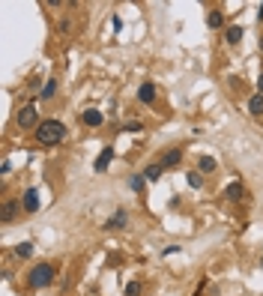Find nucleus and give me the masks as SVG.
<instances>
[{"mask_svg":"<svg viewBox=\"0 0 263 296\" xmlns=\"http://www.w3.org/2000/svg\"><path fill=\"white\" fill-rule=\"evenodd\" d=\"M69 135V129H66V123L57 120V117H48V120L39 123V129L33 132L36 144H42V147H57V144H63Z\"/></svg>","mask_w":263,"mask_h":296,"instance_id":"f257e3e1","label":"nucleus"},{"mask_svg":"<svg viewBox=\"0 0 263 296\" xmlns=\"http://www.w3.org/2000/svg\"><path fill=\"white\" fill-rule=\"evenodd\" d=\"M54 275H57V269H54V263H36L33 269L27 272V287L30 290H45V287H51L54 284Z\"/></svg>","mask_w":263,"mask_h":296,"instance_id":"f03ea898","label":"nucleus"},{"mask_svg":"<svg viewBox=\"0 0 263 296\" xmlns=\"http://www.w3.org/2000/svg\"><path fill=\"white\" fill-rule=\"evenodd\" d=\"M15 123H18V129L21 132H30V129H39V108H36V102H27V105H21L18 108V114H15Z\"/></svg>","mask_w":263,"mask_h":296,"instance_id":"7ed1b4c3","label":"nucleus"},{"mask_svg":"<svg viewBox=\"0 0 263 296\" xmlns=\"http://www.w3.org/2000/svg\"><path fill=\"white\" fill-rule=\"evenodd\" d=\"M21 209H24L21 207V198H6V201L0 204V222H3V225H12Z\"/></svg>","mask_w":263,"mask_h":296,"instance_id":"20e7f679","label":"nucleus"},{"mask_svg":"<svg viewBox=\"0 0 263 296\" xmlns=\"http://www.w3.org/2000/svg\"><path fill=\"white\" fill-rule=\"evenodd\" d=\"M21 207H24V212H39V207H42V201H39V189H24V194H21Z\"/></svg>","mask_w":263,"mask_h":296,"instance_id":"39448f33","label":"nucleus"},{"mask_svg":"<svg viewBox=\"0 0 263 296\" xmlns=\"http://www.w3.org/2000/svg\"><path fill=\"white\" fill-rule=\"evenodd\" d=\"M129 227V209H117V212H111V219L105 222V230H126Z\"/></svg>","mask_w":263,"mask_h":296,"instance_id":"423d86ee","label":"nucleus"},{"mask_svg":"<svg viewBox=\"0 0 263 296\" xmlns=\"http://www.w3.org/2000/svg\"><path fill=\"white\" fill-rule=\"evenodd\" d=\"M158 165H161L165 171H174V168H179V165H183V150H179V147H174V150L161 153V159H158Z\"/></svg>","mask_w":263,"mask_h":296,"instance_id":"0eeeda50","label":"nucleus"},{"mask_svg":"<svg viewBox=\"0 0 263 296\" xmlns=\"http://www.w3.org/2000/svg\"><path fill=\"white\" fill-rule=\"evenodd\" d=\"M197 171H200L204 176H212L215 171H218V159L210 156V153H200V156H197Z\"/></svg>","mask_w":263,"mask_h":296,"instance_id":"6e6552de","label":"nucleus"},{"mask_svg":"<svg viewBox=\"0 0 263 296\" xmlns=\"http://www.w3.org/2000/svg\"><path fill=\"white\" fill-rule=\"evenodd\" d=\"M81 123L90 126V129H96V126H102V123H105V114H102L99 108H84V111H81Z\"/></svg>","mask_w":263,"mask_h":296,"instance_id":"1a4fd4ad","label":"nucleus"},{"mask_svg":"<svg viewBox=\"0 0 263 296\" xmlns=\"http://www.w3.org/2000/svg\"><path fill=\"white\" fill-rule=\"evenodd\" d=\"M111 162H114V147H102V153H99V159L93 162V171H96V174H105Z\"/></svg>","mask_w":263,"mask_h":296,"instance_id":"9d476101","label":"nucleus"},{"mask_svg":"<svg viewBox=\"0 0 263 296\" xmlns=\"http://www.w3.org/2000/svg\"><path fill=\"white\" fill-rule=\"evenodd\" d=\"M138 102L140 105H156V84H153V81H144L138 87Z\"/></svg>","mask_w":263,"mask_h":296,"instance_id":"9b49d317","label":"nucleus"},{"mask_svg":"<svg viewBox=\"0 0 263 296\" xmlns=\"http://www.w3.org/2000/svg\"><path fill=\"white\" fill-rule=\"evenodd\" d=\"M242 36H246V27H242V24H230V27H225V42H228V45H239Z\"/></svg>","mask_w":263,"mask_h":296,"instance_id":"f8f14e48","label":"nucleus"},{"mask_svg":"<svg viewBox=\"0 0 263 296\" xmlns=\"http://www.w3.org/2000/svg\"><path fill=\"white\" fill-rule=\"evenodd\" d=\"M242 194H246V189H242V180H230L228 189H225V198H228L230 204H236V201H242Z\"/></svg>","mask_w":263,"mask_h":296,"instance_id":"ddd939ff","label":"nucleus"},{"mask_svg":"<svg viewBox=\"0 0 263 296\" xmlns=\"http://www.w3.org/2000/svg\"><path fill=\"white\" fill-rule=\"evenodd\" d=\"M54 96H57V81H54V78H48V81L39 87V102H51Z\"/></svg>","mask_w":263,"mask_h":296,"instance_id":"4468645a","label":"nucleus"},{"mask_svg":"<svg viewBox=\"0 0 263 296\" xmlns=\"http://www.w3.org/2000/svg\"><path fill=\"white\" fill-rule=\"evenodd\" d=\"M33 251H36V245L27 240V243H18L15 248H12V254H15L18 261H27V258H33Z\"/></svg>","mask_w":263,"mask_h":296,"instance_id":"2eb2a0df","label":"nucleus"},{"mask_svg":"<svg viewBox=\"0 0 263 296\" xmlns=\"http://www.w3.org/2000/svg\"><path fill=\"white\" fill-rule=\"evenodd\" d=\"M207 27H210V30H225V12H221V9H212L210 15H207Z\"/></svg>","mask_w":263,"mask_h":296,"instance_id":"dca6fc26","label":"nucleus"},{"mask_svg":"<svg viewBox=\"0 0 263 296\" xmlns=\"http://www.w3.org/2000/svg\"><path fill=\"white\" fill-rule=\"evenodd\" d=\"M161 174H165V168H161L158 162H150V165L144 168V176H147V183H156V180H161Z\"/></svg>","mask_w":263,"mask_h":296,"instance_id":"f3484780","label":"nucleus"},{"mask_svg":"<svg viewBox=\"0 0 263 296\" xmlns=\"http://www.w3.org/2000/svg\"><path fill=\"white\" fill-rule=\"evenodd\" d=\"M248 114H251V117H263V96L260 93H254V96L248 99Z\"/></svg>","mask_w":263,"mask_h":296,"instance_id":"a211bd4d","label":"nucleus"},{"mask_svg":"<svg viewBox=\"0 0 263 296\" xmlns=\"http://www.w3.org/2000/svg\"><path fill=\"white\" fill-rule=\"evenodd\" d=\"M129 189L135 194H144V189H147V176L144 174H132L129 176Z\"/></svg>","mask_w":263,"mask_h":296,"instance_id":"6ab92c4d","label":"nucleus"},{"mask_svg":"<svg viewBox=\"0 0 263 296\" xmlns=\"http://www.w3.org/2000/svg\"><path fill=\"white\" fill-rule=\"evenodd\" d=\"M186 183H189L192 189H204V174H200L197 168H192V171L186 174Z\"/></svg>","mask_w":263,"mask_h":296,"instance_id":"aec40b11","label":"nucleus"},{"mask_svg":"<svg viewBox=\"0 0 263 296\" xmlns=\"http://www.w3.org/2000/svg\"><path fill=\"white\" fill-rule=\"evenodd\" d=\"M123 132H126V135H144V132H147V126H144L140 120H129L123 126Z\"/></svg>","mask_w":263,"mask_h":296,"instance_id":"412c9836","label":"nucleus"},{"mask_svg":"<svg viewBox=\"0 0 263 296\" xmlns=\"http://www.w3.org/2000/svg\"><path fill=\"white\" fill-rule=\"evenodd\" d=\"M140 290H144L140 281H129V284H126V296H140Z\"/></svg>","mask_w":263,"mask_h":296,"instance_id":"4be33fe9","label":"nucleus"},{"mask_svg":"<svg viewBox=\"0 0 263 296\" xmlns=\"http://www.w3.org/2000/svg\"><path fill=\"white\" fill-rule=\"evenodd\" d=\"M179 251H183V248H179V245H165V248H161V258H171V254H179Z\"/></svg>","mask_w":263,"mask_h":296,"instance_id":"5701e85b","label":"nucleus"},{"mask_svg":"<svg viewBox=\"0 0 263 296\" xmlns=\"http://www.w3.org/2000/svg\"><path fill=\"white\" fill-rule=\"evenodd\" d=\"M9 171H12V162H9V159H3V162H0V174L6 176Z\"/></svg>","mask_w":263,"mask_h":296,"instance_id":"b1692460","label":"nucleus"},{"mask_svg":"<svg viewBox=\"0 0 263 296\" xmlns=\"http://www.w3.org/2000/svg\"><path fill=\"white\" fill-rule=\"evenodd\" d=\"M111 27H114V30L120 33V30H123V18H120V15H114V18H111Z\"/></svg>","mask_w":263,"mask_h":296,"instance_id":"393cba45","label":"nucleus"},{"mask_svg":"<svg viewBox=\"0 0 263 296\" xmlns=\"http://www.w3.org/2000/svg\"><path fill=\"white\" fill-rule=\"evenodd\" d=\"M72 30V21L69 18H63V21H60V33H69Z\"/></svg>","mask_w":263,"mask_h":296,"instance_id":"a878e982","label":"nucleus"},{"mask_svg":"<svg viewBox=\"0 0 263 296\" xmlns=\"http://www.w3.org/2000/svg\"><path fill=\"white\" fill-rule=\"evenodd\" d=\"M257 93H260V96H263V72H260V75H257Z\"/></svg>","mask_w":263,"mask_h":296,"instance_id":"bb28decb","label":"nucleus"},{"mask_svg":"<svg viewBox=\"0 0 263 296\" xmlns=\"http://www.w3.org/2000/svg\"><path fill=\"white\" fill-rule=\"evenodd\" d=\"M260 21H263V3L257 6V24H260Z\"/></svg>","mask_w":263,"mask_h":296,"instance_id":"cd10ccee","label":"nucleus"},{"mask_svg":"<svg viewBox=\"0 0 263 296\" xmlns=\"http://www.w3.org/2000/svg\"><path fill=\"white\" fill-rule=\"evenodd\" d=\"M257 48H260V51H263V33H260V39H257Z\"/></svg>","mask_w":263,"mask_h":296,"instance_id":"c85d7f7f","label":"nucleus"},{"mask_svg":"<svg viewBox=\"0 0 263 296\" xmlns=\"http://www.w3.org/2000/svg\"><path fill=\"white\" fill-rule=\"evenodd\" d=\"M260 251H263V248H260Z\"/></svg>","mask_w":263,"mask_h":296,"instance_id":"c756f323","label":"nucleus"}]
</instances>
